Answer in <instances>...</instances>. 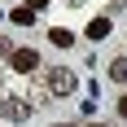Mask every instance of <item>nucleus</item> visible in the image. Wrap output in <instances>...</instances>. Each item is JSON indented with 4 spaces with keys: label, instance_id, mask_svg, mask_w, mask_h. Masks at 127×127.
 I'll list each match as a JSON object with an SVG mask.
<instances>
[{
    "label": "nucleus",
    "instance_id": "1",
    "mask_svg": "<svg viewBox=\"0 0 127 127\" xmlns=\"http://www.w3.org/2000/svg\"><path fill=\"white\" fill-rule=\"evenodd\" d=\"M48 92L53 96H70V92H75V75H70V70H53L48 75Z\"/></svg>",
    "mask_w": 127,
    "mask_h": 127
},
{
    "label": "nucleus",
    "instance_id": "2",
    "mask_svg": "<svg viewBox=\"0 0 127 127\" xmlns=\"http://www.w3.org/2000/svg\"><path fill=\"white\" fill-rule=\"evenodd\" d=\"M0 114L9 118V123H22V118H31V101H22V96H9V101L0 105Z\"/></svg>",
    "mask_w": 127,
    "mask_h": 127
},
{
    "label": "nucleus",
    "instance_id": "3",
    "mask_svg": "<svg viewBox=\"0 0 127 127\" xmlns=\"http://www.w3.org/2000/svg\"><path fill=\"white\" fill-rule=\"evenodd\" d=\"M9 62H13V70H22V75H31V70L39 66V53H35V48H18V53L9 57Z\"/></svg>",
    "mask_w": 127,
    "mask_h": 127
},
{
    "label": "nucleus",
    "instance_id": "4",
    "mask_svg": "<svg viewBox=\"0 0 127 127\" xmlns=\"http://www.w3.org/2000/svg\"><path fill=\"white\" fill-rule=\"evenodd\" d=\"M9 22L13 26H31V22H35V9H31V4H18V9L9 13Z\"/></svg>",
    "mask_w": 127,
    "mask_h": 127
},
{
    "label": "nucleus",
    "instance_id": "5",
    "mask_svg": "<svg viewBox=\"0 0 127 127\" xmlns=\"http://www.w3.org/2000/svg\"><path fill=\"white\" fill-rule=\"evenodd\" d=\"M110 31H114V26H110V18H92V22H88V35H92V39H105Z\"/></svg>",
    "mask_w": 127,
    "mask_h": 127
},
{
    "label": "nucleus",
    "instance_id": "6",
    "mask_svg": "<svg viewBox=\"0 0 127 127\" xmlns=\"http://www.w3.org/2000/svg\"><path fill=\"white\" fill-rule=\"evenodd\" d=\"M110 79L114 83H127V57H114L110 62Z\"/></svg>",
    "mask_w": 127,
    "mask_h": 127
},
{
    "label": "nucleus",
    "instance_id": "7",
    "mask_svg": "<svg viewBox=\"0 0 127 127\" xmlns=\"http://www.w3.org/2000/svg\"><path fill=\"white\" fill-rule=\"evenodd\" d=\"M48 39L57 44V48H70V39H75V35H70L66 26H57V31H48Z\"/></svg>",
    "mask_w": 127,
    "mask_h": 127
},
{
    "label": "nucleus",
    "instance_id": "8",
    "mask_svg": "<svg viewBox=\"0 0 127 127\" xmlns=\"http://www.w3.org/2000/svg\"><path fill=\"white\" fill-rule=\"evenodd\" d=\"M13 53H18V48L9 44V35H0V57H13Z\"/></svg>",
    "mask_w": 127,
    "mask_h": 127
},
{
    "label": "nucleus",
    "instance_id": "9",
    "mask_svg": "<svg viewBox=\"0 0 127 127\" xmlns=\"http://www.w3.org/2000/svg\"><path fill=\"white\" fill-rule=\"evenodd\" d=\"M118 114H123V118H127V96H118Z\"/></svg>",
    "mask_w": 127,
    "mask_h": 127
},
{
    "label": "nucleus",
    "instance_id": "10",
    "mask_svg": "<svg viewBox=\"0 0 127 127\" xmlns=\"http://www.w3.org/2000/svg\"><path fill=\"white\" fill-rule=\"evenodd\" d=\"M26 4H31V9H44V4H48V0H26Z\"/></svg>",
    "mask_w": 127,
    "mask_h": 127
},
{
    "label": "nucleus",
    "instance_id": "11",
    "mask_svg": "<svg viewBox=\"0 0 127 127\" xmlns=\"http://www.w3.org/2000/svg\"><path fill=\"white\" fill-rule=\"evenodd\" d=\"M92 127H105V123H92Z\"/></svg>",
    "mask_w": 127,
    "mask_h": 127
},
{
    "label": "nucleus",
    "instance_id": "12",
    "mask_svg": "<svg viewBox=\"0 0 127 127\" xmlns=\"http://www.w3.org/2000/svg\"><path fill=\"white\" fill-rule=\"evenodd\" d=\"M57 127H62V123H57ZM66 127H70V123H66Z\"/></svg>",
    "mask_w": 127,
    "mask_h": 127
}]
</instances>
